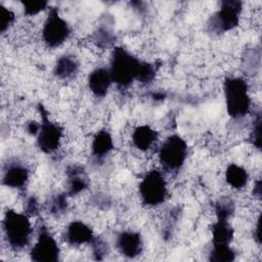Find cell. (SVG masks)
Masks as SVG:
<instances>
[{
	"label": "cell",
	"mask_w": 262,
	"mask_h": 262,
	"mask_svg": "<svg viewBox=\"0 0 262 262\" xmlns=\"http://www.w3.org/2000/svg\"><path fill=\"white\" fill-rule=\"evenodd\" d=\"M142 60L122 46L113 49L107 67L113 83L120 89L129 88L134 81H137Z\"/></svg>",
	"instance_id": "6da1fadb"
},
{
	"label": "cell",
	"mask_w": 262,
	"mask_h": 262,
	"mask_svg": "<svg viewBox=\"0 0 262 262\" xmlns=\"http://www.w3.org/2000/svg\"><path fill=\"white\" fill-rule=\"evenodd\" d=\"M2 230L5 241L13 251H21L29 246L32 235L33 226L25 212L20 213L12 209H7L2 219Z\"/></svg>",
	"instance_id": "7a4b0ae2"
},
{
	"label": "cell",
	"mask_w": 262,
	"mask_h": 262,
	"mask_svg": "<svg viewBox=\"0 0 262 262\" xmlns=\"http://www.w3.org/2000/svg\"><path fill=\"white\" fill-rule=\"evenodd\" d=\"M225 106L234 120L246 117L252 108V98L247 81L242 77H226L223 83Z\"/></svg>",
	"instance_id": "3957f363"
},
{
	"label": "cell",
	"mask_w": 262,
	"mask_h": 262,
	"mask_svg": "<svg viewBox=\"0 0 262 262\" xmlns=\"http://www.w3.org/2000/svg\"><path fill=\"white\" fill-rule=\"evenodd\" d=\"M188 157V145L178 134L167 136L158 148V160L161 170L166 173L178 172Z\"/></svg>",
	"instance_id": "277c9868"
},
{
	"label": "cell",
	"mask_w": 262,
	"mask_h": 262,
	"mask_svg": "<svg viewBox=\"0 0 262 262\" xmlns=\"http://www.w3.org/2000/svg\"><path fill=\"white\" fill-rule=\"evenodd\" d=\"M139 198L144 206L158 207L168 196V183L161 169H150L141 178L138 185Z\"/></svg>",
	"instance_id": "5b68a950"
},
{
	"label": "cell",
	"mask_w": 262,
	"mask_h": 262,
	"mask_svg": "<svg viewBox=\"0 0 262 262\" xmlns=\"http://www.w3.org/2000/svg\"><path fill=\"white\" fill-rule=\"evenodd\" d=\"M71 35L69 23L60 15L58 8L49 7L41 29V39L50 49L61 46Z\"/></svg>",
	"instance_id": "8992f818"
},
{
	"label": "cell",
	"mask_w": 262,
	"mask_h": 262,
	"mask_svg": "<svg viewBox=\"0 0 262 262\" xmlns=\"http://www.w3.org/2000/svg\"><path fill=\"white\" fill-rule=\"evenodd\" d=\"M38 111L41 126L36 139L37 146L43 154L50 155L60 147L63 139V128L49 118L47 111L41 103L38 104Z\"/></svg>",
	"instance_id": "52a82bcc"
},
{
	"label": "cell",
	"mask_w": 262,
	"mask_h": 262,
	"mask_svg": "<svg viewBox=\"0 0 262 262\" xmlns=\"http://www.w3.org/2000/svg\"><path fill=\"white\" fill-rule=\"evenodd\" d=\"M243 3L238 0H224L218 10L210 17L208 28L216 34H224L234 30L241 21Z\"/></svg>",
	"instance_id": "ba28073f"
},
{
	"label": "cell",
	"mask_w": 262,
	"mask_h": 262,
	"mask_svg": "<svg viewBox=\"0 0 262 262\" xmlns=\"http://www.w3.org/2000/svg\"><path fill=\"white\" fill-rule=\"evenodd\" d=\"M30 257L31 260L36 262H55L59 260L60 247L45 225L39 227L36 241L30 251Z\"/></svg>",
	"instance_id": "9c48e42d"
},
{
	"label": "cell",
	"mask_w": 262,
	"mask_h": 262,
	"mask_svg": "<svg viewBox=\"0 0 262 262\" xmlns=\"http://www.w3.org/2000/svg\"><path fill=\"white\" fill-rule=\"evenodd\" d=\"M116 248L121 255L133 259L139 256L143 250V239L138 231L127 229L117 234Z\"/></svg>",
	"instance_id": "30bf717a"
},
{
	"label": "cell",
	"mask_w": 262,
	"mask_h": 262,
	"mask_svg": "<svg viewBox=\"0 0 262 262\" xmlns=\"http://www.w3.org/2000/svg\"><path fill=\"white\" fill-rule=\"evenodd\" d=\"M96 236L93 229L82 220L71 221L63 232L64 242L73 247H81L84 245H91Z\"/></svg>",
	"instance_id": "8fae6325"
},
{
	"label": "cell",
	"mask_w": 262,
	"mask_h": 262,
	"mask_svg": "<svg viewBox=\"0 0 262 262\" xmlns=\"http://www.w3.org/2000/svg\"><path fill=\"white\" fill-rule=\"evenodd\" d=\"M30 178L29 168L21 162L13 161L6 165L3 175L2 184L15 189L24 188Z\"/></svg>",
	"instance_id": "7c38bea8"
},
{
	"label": "cell",
	"mask_w": 262,
	"mask_h": 262,
	"mask_svg": "<svg viewBox=\"0 0 262 262\" xmlns=\"http://www.w3.org/2000/svg\"><path fill=\"white\" fill-rule=\"evenodd\" d=\"M113 84L107 67H97L93 69L87 78L88 88L96 98H103L108 93Z\"/></svg>",
	"instance_id": "4fadbf2b"
},
{
	"label": "cell",
	"mask_w": 262,
	"mask_h": 262,
	"mask_svg": "<svg viewBox=\"0 0 262 262\" xmlns=\"http://www.w3.org/2000/svg\"><path fill=\"white\" fill-rule=\"evenodd\" d=\"M66 194L69 198L76 196L89 187V179L83 167L72 165L66 171Z\"/></svg>",
	"instance_id": "5bb4252c"
},
{
	"label": "cell",
	"mask_w": 262,
	"mask_h": 262,
	"mask_svg": "<svg viewBox=\"0 0 262 262\" xmlns=\"http://www.w3.org/2000/svg\"><path fill=\"white\" fill-rule=\"evenodd\" d=\"M158 132L149 125H139L132 131V145L139 151H148L157 144Z\"/></svg>",
	"instance_id": "9a60e30c"
},
{
	"label": "cell",
	"mask_w": 262,
	"mask_h": 262,
	"mask_svg": "<svg viewBox=\"0 0 262 262\" xmlns=\"http://www.w3.org/2000/svg\"><path fill=\"white\" fill-rule=\"evenodd\" d=\"M91 155L96 161L104 160L115 148L112 134L106 129H100L92 137L90 144Z\"/></svg>",
	"instance_id": "2e32d148"
},
{
	"label": "cell",
	"mask_w": 262,
	"mask_h": 262,
	"mask_svg": "<svg viewBox=\"0 0 262 262\" xmlns=\"http://www.w3.org/2000/svg\"><path fill=\"white\" fill-rule=\"evenodd\" d=\"M80 70V64L74 54H63L59 56L53 68V75L61 81H70L75 79Z\"/></svg>",
	"instance_id": "e0dca14e"
},
{
	"label": "cell",
	"mask_w": 262,
	"mask_h": 262,
	"mask_svg": "<svg viewBox=\"0 0 262 262\" xmlns=\"http://www.w3.org/2000/svg\"><path fill=\"white\" fill-rule=\"evenodd\" d=\"M234 236V229L228 219L216 218L212 225V245H230Z\"/></svg>",
	"instance_id": "ac0fdd59"
},
{
	"label": "cell",
	"mask_w": 262,
	"mask_h": 262,
	"mask_svg": "<svg viewBox=\"0 0 262 262\" xmlns=\"http://www.w3.org/2000/svg\"><path fill=\"white\" fill-rule=\"evenodd\" d=\"M225 181L236 190L244 189L249 182V172L246 168L238 164H229L225 169Z\"/></svg>",
	"instance_id": "d6986e66"
},
{
	"label": "cell",
	"mask_w": 262,
	"mask_h": 262,
	"mask_svg": "<svg viewBox=\"0 0 262 262\" xmlns=\"http://www.w3.org/2000/svg\"><path fill=\"white\" fill-rule=\"evenodd\" d=\"M209 259L214 262H231L235 259V252L230 245H213Z\"/></svg>",
	"instance_id": "ffe728a7"
},
{
	"label": "cell",
	"mask_w": 262,
	"mask_h": 262,
	"mask_svg": "<svg viewBox=\"0 0 262 262\" xmlns=\"http://www.w3.org/2000/svg\"><path fill=\"white\" fill-rule=\"evenodd\" d=\"M68 195L66 194V192L63 193H57L55 194L49 202L48 205V211L50 212V214L55 215V216H59L62 215L67 212L68 210Z\"/></svg>",
	"instance_id": "44dd1931"
},
{
	"label": "cell",
	"mask_w": 262,
	"mask_h": 262,
	"mask_svg": "<svg viewBox=\"0 0 262 262\" xmlns=\"http://www.w3.org/2000/svg\"><path fill=\"white\" fill-rule=\"evenodd\" d=\"M156 73H157V68H156L155 63L142 60L140 71L138 74V78H137V82L142 85L150 84L154 81V79L156 78Z\"/></svg>",
	"instance_id": "7402d4cb"
},
{
	"label": "cell",
	"mask_w": 262,
	"mask_h": 262,
	"mask_svg": "<svg viewBox=\"0 0 262 262\" xmlns=\"http://www.w3.org/2000/svg\"><path fill=\"white\" fill-rule=\"evenodd\" d=\"M93 41L102 49L108 48L114 44V35L108 29L99 28L93 35Z\"/></svg>",
	"instance_id": "603a6c76"
},
{
	"label": "cell",
	"mask_w": 262,
	"mask_h": 262,
	"mask_svg": "<svg viewBox=\"0 0 262 262\" xmlns=\"http://www.w3.org/2000/svg\"><path fill=\"white\" fill-rule=\"evenodd\" d=\"M234 212V205L229 199H221L215 204L216 218L229 219Z\"/></svg>",
	"instance_id": "cb8c5ba5"
},
{
	"label": "cell",
	"mask_w": 262,
	"mask_h": 262,
	"mask_svg": "<svg viewBox=\"0 0 262 262\" xmlns=\"http://www.w3.org/2000/svg\"><path fill=\"white\" fill-rule=\"evenodd\" d=\"M15 23L14 12L6 6L0 4V33L5 34Z\"/></svg>",
	"instance_id": "d4e9b609"
},
{
	"label": "cell",
	"mask_w": 262,
	"mask_h": 262,
	"mask_svg": "<svg viewBox=\"0 0 262 262\" xmlns=\"http://www.w3.org/2000/svg\"><path fill=\"white\" fill-rule=\"evenodd\" d=\"M21 4L24 13L27 16H34L44 11L45 9H48L47 1H23Z\"/></svg>",
	"instance_id": "484cf974"
},
{
	"label": "cell",
	"mask_w": 262,
	"mask_h": 262,
	"mask_svg": "<svg viewBox=\"0 0 262 262\" xmlns=\"http://www.w3.org/2000/svg\"><path fill=\"white\" fill-rule=\"evenodd\" d=\"M250 141L252 142V144L260 149L261 147V115L260 113H258L256 115V117L254 118L253 121V125H252V129L250 131Z\"/></svg>",
	"instance_id": "4316f807"
},
{
	"label": "cell",
	"mask_w": 262,
	"mask_h": 262,
	"mask_svg": "<svg viewBox=\"0 0 262 262\" xmlns=\"http://www.w3.org/2000/svg\"><path fill=\"white\" fill-rule=\"evenodd\" d=\"M39 212V204H38V201L34 198V196H30L27 201H26V204H25V213L32 217V216H35L37 215Z\"/></svg>",
	"instance_id": "83f0119b"
},
{
	"label": "cell",
	"mask_w": 262,
	"mask_h": 262,
	"mask_svg": "<svg viewBox=\"0 0 262 262\" xmlns=\"http://www.w3.org/2000/svg\"><path fill=\"white\" fill-rule=\"evenodd\" d=\"M40 126L41 123L40 121H36V120H30L26 123V132L32 136H36L39 133L40 130Z\"/></svg>",
	"instance_id": "f1b7e54d"
},
{
	"label": "cell",
	"mask_w": 262,
	"mask_h": 262,
	"mask_svg": "<svg viewBox=\"0 0 262 262\" xmlns=\"http://www.w3.org/2000/svg\"><path fill=\"white\" fill-rule=\"evenodd\" d=\"M253 237L254 241L256 242V244L258 246L261 245V216L259 215L256 221V225L254 227V231H253Z\"/></svg>",
	"instance_id": "f546056e"
},
{
	"label": "cell",
	"mask_w": 262,
	"mask_h": 262,
	"mask_svg": "<svg viewBox=\"0 0 262 262\" xmlns=\"http://www.w3.org/2000/svg\"><path fill=\"white\" fill-rule=\"evenodd\" d=\"M253 195H254V198H256L258 200L261 199V179L260 178L256 179L255 182H254Z\"/></svg>",
	"instance_id": "4dcf8cb0"
}]
</instances>
